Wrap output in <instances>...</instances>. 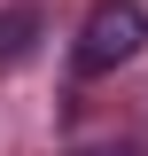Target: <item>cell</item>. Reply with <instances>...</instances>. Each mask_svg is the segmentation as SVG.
<instances>
[{
	"mask_svg": "<svg viewBox=\"0 0 148 156\" xmlns=\"http://www.w3.org/2000/svg\"><path fill=\"white\" fill-rule=\"evenodd\" d=\"M140 47H148V8H140V0H93V8H86V31H78V70H86V78L132 62Z\"/></svg>",
	"mask_w": 148,
	"mask_h": 156,
	"instance_id": "1",
	"label": "cell"
},
{
	"mask_svg": "<svg viewBox=\"0 0 148 156\" xmlns=\"http://www.w3.org/2000/svg\"><path fill=\"white\" fill-rule=\"evenodd\" d=\"M39 39H47V16H39L31 0H8V8H0V70H16Z\"/></svg>",
	"mask_w": 148,
	"mask_h": 156,
	"instance_id": "2",
	"label": "cell"
}]
</instances>
